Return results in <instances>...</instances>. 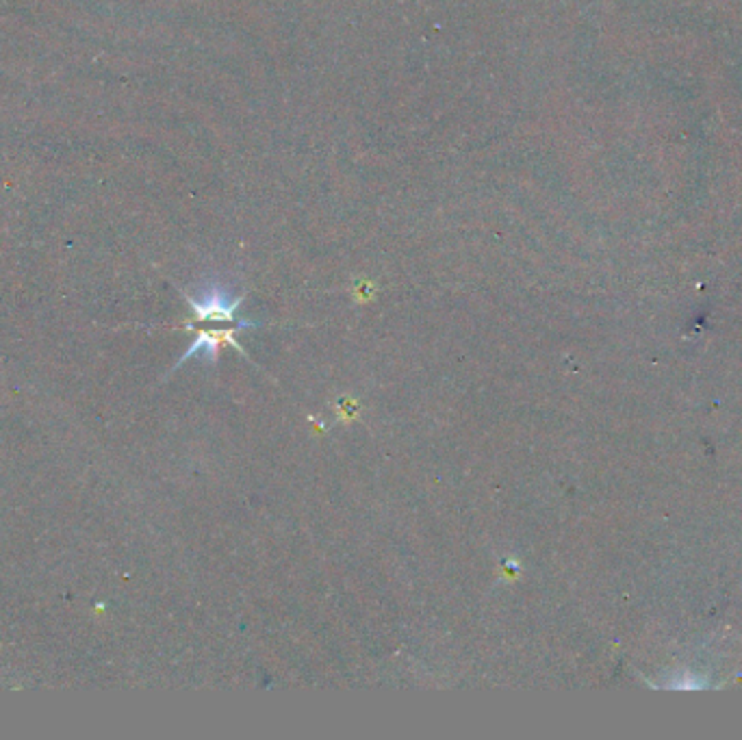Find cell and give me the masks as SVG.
Listing matches in <instances>:
<instances>
[{"label":"cell","mask_w":742,"mask_h":740,"mask_svg":"<svg viewBox=\"0 0 742 740\" xmlns=\"http://www.w3.org/2000/svg\"><path fill=\"white\" fill-rule=\"evenodd\" d=\"M193 311L197 313L200 319H217V321H226L234 317V311H237L239 300L234 298L230 291L222 287H209L204 291L197 293L193 300Z\"/></svg>","instance_id":"1"},{"label":"cell","mask_w":742,"mask_h":740,"mask_svg":"<svg viewBox=\"0 0 742 740\" xmlns=\"http://www.w3.org/2000/svg\"><path fill=\"white\" fill-rule=\"evenodd\" d=\"M195 354L204 356L207 360H215V354H217V339L211 337V335H200V337H197V339L191 343V348L185 352V356L180 358V360H189V358L195 356Z\"/></svg>","instance_id":"2"}]
</instances>
